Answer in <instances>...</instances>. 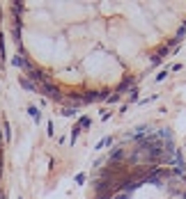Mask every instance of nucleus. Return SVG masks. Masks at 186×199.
Listing matches in <instances>:
<instances>
[{"label": "nucleus", "instance_id": "f257e3e1", "mask_svg": "<svg viewBox=\"0 0 186 199\" xmlns=\"http://www.w3.org/2000/svg\"><path fill=\"white\" fill-rule=\"evenodd\" d=\"M117 199H186V183L172 174H156L129 185Z\"/></svg>", "mask_w": 186, "mask_h": 199}]
</instances>
